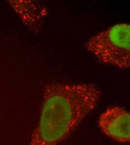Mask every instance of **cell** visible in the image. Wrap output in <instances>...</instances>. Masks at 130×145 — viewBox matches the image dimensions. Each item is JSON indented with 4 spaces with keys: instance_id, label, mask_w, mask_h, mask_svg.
<instances>
[{
    "instance_id": "obj_1",
    "label": "cell",
    "mask_w": 130,
    "mask_h": 145,
    "mask_svg": "<svg viewBox=\"0 0 130 145\" xmlns=\"http://www.w3.org/2000/svg\"><path fill=\"white\" fill-rule=\"evenodd\" d=\"M102 94L92 83L47 84L39 120L29 145H57L96 107Z\"/></svg>"
},
{
    "instance_id": "obj_2",
    "label": "cell",
    "mask_w": 130,
    "mask_h": 145,
    "mask_svg": "<svg viewBox=\"0 0 130 145\" xmlns=\"http://www.w3.org/2000/svg\"><path fill=\"white\" fill-rule=\"evenodd\" d=\"M85 47L102 63L129 69L130 25L126 23L113 25L91 37Z\"/></svg>"
},
{
    "instance_id": "obj_3",
    "label": "cell",
    "mask_w": 130,
    "mask_h": 145,
    "mask_svg": "<svg viewBox=\"0 0 130 145\" xmlns=\"http://www.w3.org/2000/svg\"><path fill=\"white\" fill-rule=\"evenodd\" d=\"M98 125L103 132L119 143L130 140V114L122 107L113 106L107 109L100 116Z\"/></svg>"
},
{
    "instance_id": "obj_4",
    "label": "cell",
    "mask_w": 130,
    "mask_h": 145,
    "mask_svg": "<svg viewBox=\"0 0 130 145\" xmlns=\"http://www.w3.org/2000/svg\"><path fill=\"white\" fill-rule=\"evenodd\" d=\"M22 22L32 31L39 33L47 15V8L37 1H9Z\"/></svg>"
}]
</instances>
